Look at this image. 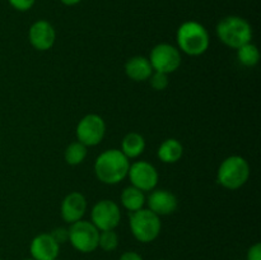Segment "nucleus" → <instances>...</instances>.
I'll use <instances>...</instances> for the list:
<instances>
[{
	"label": "nucleus",
	"mask_w": 261,
	"mask_h": 260,
	"mask_svg": "<svg viewBox=\"0 0 261 260\" xmlns=\"http://www.w3.org/2000/svg\"><path fill=\"white\" fill-rule=\"evenodd\" d=\"M28 38L30 42L36 50L38 51H47L55 45L56 32L54 25L47 20H36L30 28L28 32Z\"/></svg>",
	"instance_id": "nucleus-11"
},
{
	"label": "nucleus",
	"mask_w": 261,
	"mask_h": 260,
	"mask_svg": "<svg viewBox=\"0 0 261 260\" xmlns=\"http://www.w3.org/2000/svg\"><path fill=\"white\" fill-rule=\"evenodd\" d=\"M237 59H239L240 63L245 66H255L260 60V53L259 48L256 45L249 42L245 43L244 46H241L240 48H237Z\"/></svg>",
	"instance_id": "nucleus-19"
},
{
	"label": "nucleus",
	"mask_w": 261,
	"mask_h": 260,
	"mask_svg": "<svg viewBox=\"0 0 261 260\" xmlns=\"http://www.w3.org/2000/svg\"><path fill=\"white\" fill-rule=\"evenodd\" d=\"M160 260H167V259H160Z\"/></svg>",
	"instance_id": "nucleus-29"
},
{
	"label": "nucleus",
	"mask_w": 261,
	"mask_h": 260,
	"mask_svg": "<svg viewBox=\"0 0 261 260\" xmlns=\"http://www.w3.org/2000/svg\"><path fill=\"white\" fill-rule=\"evenodd\" d=\"M121 204L130 213L139 211L145 204L144 191L139 190V189L134 188V186L125 188L121 193Z\"/></svg>",
	"instance_id": "nucleus-18"
},
{
	"label": "nucleus",
	"mask_w": 261,
	"mask_h": 260,
	"mask_svg": "<svg viewBox=\"0 0 261 260\" xmlns=\"http://www.w3.org/2000/svg\"><path fill=\"white\" fill-rule=\"evenodd\" d=\"M246 260H261V244L256 242L249 249L246 255Z\"/></svg>",
	"instance_id": "nucleus-25"
},
{
	"label": "nucleus",
	"mask_w": 261,
	"mask_h": 260,
	"mask_svg": "<svg viewBox=\"0 0 261 260\" xmlns=\"http://www.w3.org/2000/svg\"><path fill=\"white\" fill-rule=\"evenodd\" d=\"M129 224L133 236L143 244L154 241L160 236L162 228L160 216L153 213L150 209L144 208L130 213Z\"/></svg>",
	"instance_id": "nucleus-5"
},
{
	"label": "nucleus",
	"mask_w": 261,
	"mask_h": 260,
	"mask_svg": "<svg viewBox=\"0 0 261 260\" xmlns=\"http://www.w3.org/2000/svg\"><path fill=\"white\" fill-rule=\"evenodd\" d=\"M98 246L101 247L103 251L107 252L116 250V247L119 246V236H117V233L115 232V229L99 232Z\"/></svg>",
	"instance_id": "nucleus-21"
},
{
	"label": "nucleus",
	"mask_w": 261,
	"mask_h": 260,
	"mask_svg": "<svg viewBox=\"0 0 261 260\" xmlns=\"http://www.w3.org/2000/svg\"><path fill=\"white\" fill-rule=\"evenodd\" d=\"M30 252L35 260L58 259L60 252V245L54 240L50 233H40L32 240Z\"/></svg>",
	"instance_id": "nucleus-12"
},
{
	"label": "nucleus",
	"mask_w": 261,
	"mask_h": 260,
	"mask_svg": "<svg viewBox=\"0 0 261 260\" xmlns=\"http://www.w3.org/2000/svg\"><path fill=\"white\" fill-rule=\"evenodd\" d=\"M127 176H129L132 186L142 191L154 190L158 184V177H160L154 166L145 161H138L130 165Z\"/></svg>",
	"instance_id": "nucleus-10"
},
{
	"label": "nucleus",
	"mask_w": 261,
	"mask_h": 260,
	"mask_svg": "<svg viewBox=\"0 0 261 260\" xmlns=\"http://www.w3.org/2000/svg\"><path fill=\"white\" fill-rule=\"evenodd\" d=\"M106 133V124L99 115L88 114L76 125L78 142L86 147H94L102 142Z\"/></svg>",
	"instance_id": "nucleus-8"
},
{
	"label": "nucleus",
	"mask_w": 261,
	"mask_h": 260,
	"mask_svg": "<svg viewBox=\"0 0 261 260\" xmlns=\"http://www.w3.org/2000/svg\"><path fill=\"white\" fill-rule=\"evenodd\" d=\"M54 260H59V259H54Z\"/></svg>",
	"instance_id": "nucleus-30"
},
{
	"label": "nucleus",
	"mask_w": 261,
	"mask_h": 260,
	"mask_svg": "<svg viewBox=\"0 0 261 260\" xmlns=\"http://www.w3.org/2000/svg\"><path fill=\"white\" fill-rule=\"evenodd\" d=\"M129 158L119 149H107L102 152L94 162V173L101 183L116 185L127 177Z\"/></svg>",
	"instance_id": "nucleus-1"
},
{
	"label": "nucleus",
	"mask_w": 261,
	"mask_h": 260,
	"mask_svg": "<svg viewBox=\"0 0 261 260\" xmlns=\"http://www.w3.org/2000/svg\"><path fill=\"white\" fill-rule=\"evenodd\" d=\"M87 154H88V150L86 145L82 144L81 142H73L66 147L64 157L68 165L78 166L86 160Z\"/></svg>",
	"instance_id": "nucleus-20"
},
{
	"label": "nucleus",
	"mask_w": 261,
	"mask_h": 260,
	"mask_svg": "<svg viewBox=\"0 0 261 260\" xmlns=\"http://www.w3.org/2000/svg\"><path fill=\"white\" fill-rule=\"evenodd\" d=\"M148 209L155 213L157 216H168L176 212L178 205L177 198L171 191L165 190V189H160V190H154L150 193L148 196Z\"/></svg>",
	"instance_id": "nucleus-13"
},
{
	"label": "nucleus",
	"mask_w": 261,
	"mask_h": 260,
	"mask_svg": "<svg viewBox=\"0 0 261 260\" xmlns=\"http://www.w3.org/2000/svg\"><path fill=\"white\" fill-rule=\"evenodd\" d=\"M68 232V241L79 252L89 254L98 247L99 231L92 222L84 221V219L74 222L70 224Z\"/></svg>",
	"instance_id": "nucleus-6"
},
{
	"label": "nucleus",
	"mask_w": 261,
	"mask_h": 260,
	"mask_svg": "<svg viewBox=\"0 0 261 260\" xmlns=\"http://www.w3.org/2000/svg\"><path fill=\"white\" fill-rule=\"evenodd\" d=\"M50 235L54 237V240H55L59 245L64 244V242H66L69 240V232L68 229L64 228V227H58V228L54 229Z\"/></svg>",
	"instance_id": "nucleus-24"
},
{
	"label": "nucleus",
	"mask_w": 261,
	"mask_h": 260,
	"mask_svg": "<svg viewBox=\"0 0 261 260\" xmlns=\"http://www.w3.org/2000/svg\"><path fill=\"white\" fill-rule=\"evenodd\" d=\"M184 154V147L177 139H166L158 148L157 155L163 163H176Z\"/></svg>",
	"instance_id": "nucleus-16"
},
{
	"label": "nucleus",
	"mask_w": 261,
	"mask_h": 260,
	"mask_svg": "<svg viewBox=\"0 0 261 260\" xmlns=\"http://www.w3.org/2000/svg\"><path fill=\"white\" fill-rule=\"evenodd\" d=\"M87 211V200L78 191L68 194L61 203V217L66 223H74L83 218Z\"/></svg>",
	"instance_id": "nucleus-14"
},
{
	"label": "nucleus",
	"mask_w": 261,
	"mask_h": 260,
	"mask_svg": "<svg viewBox=\"0 0 261 260\" xmlns=\"http://www.w3.org/2000/svg\"><path fill=\"white\" fill-rule=\"evenodd\" d=\"M152 73V65L144 56H133L125 63V74L134 82L148 81Z\"/></svg>",
	"instance_id": "nucleus-15"
},
{
	"label": "nucleus",
	"mask_w": 261,
	"mask_h": 260,
	"mask_svg": "<svg viewBox=\"0 0 261 260\" xmlns=\"http://www.w3.org/2000/svg\"><path fill=\"white\" fill-rule=\"evenodd\" d=\"M145 149V140L143 135L139 133H129L124 137L121 142V152L126 155L127 158H137L144 152Z\"/></svg>",
	"instance_id": "nucleus-17"
},
{
	"label": "nucleus",
	"mask_w": 261,
	"mask_h": 260,
	"mask_svg": "<svg viewBox=\"0 0 261 260\" xmlns=\"http://www.w3.org/2000/svg\"><path fill=\"white\" fill-rule=\"evenodd\" d=\"M150 86L154 91H165L170 84L168 81V74L158 73V71H153L150 75Z\"/></svg>",
	"instance_id": "nucleus-22"
},
{
	"label": "nucleus",
	"mask_w": 261,
	"mask_h": 260,
	"mask_svg": "<svg viewBox=\"0 0 261 260\" xmlns=\"http://www.w3.org/2000/svg\"><path fill=\"white\" fill-rule=\"evenodd\" d=\"M23 260H35V259H32V257H30V259H23Z\"/></svg>",
	"instance_id": "nucleus-28"
},
{
	"label": "nucleus",
	"mask_w": 261,
	"mask_h": 260,
	"mask_svg": "<svg viewBox=\"0 0 261 260\" xmlns=\"http://www.w3.org/2000/svg\"><path fill=\"white\" fill-rule=\"evenodd\" d=\"M217 36L226 46L240 48L245 43L251 42L252 27L245 18L239 15H228L217 24Z\"/></svg>",
	"instance_id": "nucleus-3"
},
{
	"label": "nucleus",
	"mask_w": 261,
	"mask_h": 260,
	"mask_svg": "<svg viewBox=\"0 0 261 260\" xmlns=\"http://www.w3.org/2000/svg\"><path fill=\"white\" fill-rule=\"evenodd\" d=\"M250 177V165L241 155L227 157L217 172L219 185L228 190H237L247 183Z\"/></svg>",
	"instance_id": "nucleus-4"
},
{
	"label": "nucleus",
	"mask_w": 261,
	"mask_h": 260,
	"mask_svg": "<svg viewBox=\"0 0 261 260\" xmlns=\"http://www.w3.org/2000/svg\"><path fill=\"white\" fill-rule=\"evenodd\" d=\"M64 5H68V7H73V5L79 4L82 0H60Z\"/></svg>",
	"instance_id": "nucleus-27"
},
{
	"label": "nucleus",
	"mask_w": 261,
	"mask_h": 260,
	"mask_svg": "<svg viewBox=\"0 0 261 260\" xmlns=\"http://www.w3.org/2000/svg\"><path fill=\"white\" fill-rule=\"evenodd\" d=\"M120 260H143V257L135 251H126L120 256Z\"/></svg>",
	"instance_id": "nucleus-26"
},
{
	"label": "nucleus",
	"mask_w": 261,
	"mask_h": 260,
	"mask_svg": "<svg viewBox=\"0 0 261 260\" xmlns=\"http://www.w3.org/2000/svg\"><path fill=\"white\" fill-rule=\"evenodd\" d=\"M8 2L18 12H27L35 5L36 0H8Z\"/></svg>",
	"instance_id": "nucleus-23"
},
{
	"label": "nucleus",
	"mask_w": 261,
	"mask_h": 260,
	"mask_svg": "<svg viewBox=\"0 0 261 260\" xmlns=\"http://www.w3.org/2000/svg\"><path fill=\"white\" fill-rule=\"evenodd\" d=\"M0 260H3V259H0Z\"/></svg>",
	"instance_id": "nucleus-31"
},
{
	"label": "nucleus",
	"mask_w": 261,
	"mask_h": 260,
	"mask_svg": "<svg viewBox=\"0 0 261 260\" xmlns=\"http://www.w3.org/2000/svg\"><path fill=\"white\" fill-rule=\"evenodd\" d=\"M121 219V211L114 200L103 199L96 203L91 212V222L98 231L115 229Z\"/></svg>",
	"instance_id": "nucleus-9"
},
{
	"label": "nucleus",
	"mask_w": 261,
	"mask_h": 260,
	"mask_svg": "<svg viewBox=\"0 0 261 260\" xmlns=\"http://www.w3.org/2000/svg\"><path fill=\"white\" fill-rule=\"evenodd\" d=\"M176 41L180 50L190 56L203 55L211 45V37L206 28L195 20L184 22L178 27Z\"/></svg>",
	"instance_id": "nucleus-2"
},
{
	"label": "nucleus",
	"mask_w": 261,
	"mask_h": 260,
	"mask_svg": "<svg viewBox=\"0 0 261 260\" xmlns=\"http://www.w3.org/2000/svg\"><path fill=\"white\" fill-rule=\"evenodd\" d=\"M148 60L153 71L171 74L180 68L181 54L178 48L170 43H160L152 48Z\"/></svg>",
	"instance_id": "nucleus-7"
}]
</instances>
